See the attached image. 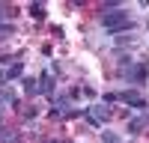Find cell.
Returning <instances> with one entry per match:
<instances>
[{
    "label": "cell",
    "mask_w": 149,
    "mask_h": 143,
    "mask_svg": "<svg viewBox=\"0 0 149 143\" xmlns=\"http://www.w3.org/2000/svg\"><path fill=\"white\" fill-rule=\"evenodd\" d=\"M119 78L125 83H131V87H143V83L149 81V63L146 60H137V63H131V66H122Z\"/></svg>",
    "instance_id": "cell-1"
},
{
    "label": "cell",
    "mask_w": 149,
    "mask_h": 143,
    "mask_svg": "<svg viewBox=\"0 0 149 143\" xmlns=\"http://www.w3.org/2000/svg\"><path fill=\"white\" fill-rule=\"evenodd\" d=\"M84 116H86V122H90V125H104L107 122V119H110V104H90V107H86V110H84Z\"/></svg>",
    "instance_id": "cell-2"
},
{
    "label": "cell",
    "mask_w": 149,
    "mask_h": 143,
    "mask_svg": "<svg viewBox=\"0 0 149 143\" xmlns=\"http://www.w3.org/2000/svg\"><path fill=\"white\" fill-rule=\"evenodd\" d=\"M119 101H122V104H131V107H140V110L146 107V99L140 95V90H137V87L122 90V92H119Z\"/></svg>",
    "instance_id": "cell-3"
},
{
    "label": "cell",
    "mask_w": 149,
    "mask_h": 143,
    "mask_svg": "<svg viewBox=\"0 0 149 143\" xmlns=\"http://www.w3.org/2000/svg\"><path fill=\"white\" fill-rule=\"evenodd\" d=\"M149 125V113H137V116H131V122H128V131L131 134H140V131Z\"/></svg>",
    "instance_id": "cell-4"
},
{
    "label": "cell",
    "mask_w": 149,
    "mask_h": 143,
    "mask_svg": "<svg viewBox=\"0 0 149 143\" xmlns=\"http://www.w3.org/2000/svg\"><path fill=\"white\" fill-rule=\"evenodd\" d=\"M39 92H42V95H51V92H54V78H51V72H39Z\"/></svg>",
    "instance_id": "cell-5"
},
{
    "label": "cell",
    "mask_w": 149,
    "mask_h": 143,
    "mask_svg": "<svg viewBox=\"0 0 149 143\" xmlns=\"http://www.w3.org/2000/svg\"><path fill=\"white\" fill-rule=\"evenodd\" d=\"M98 137H102V143H122V137L116 134V131H110V128H102Z\"/></svg>",
    "instance_id": "cell-6"
},
{
    "label": "cell",
    "mask_w": 149,
    "mask_h": 143,
    "mask_svg": "<svg viewBox=\"0 0 149 143\" xmlns=\"http://www.w3.org/2000/svg\"><path fill=\"white\" fill-rule=\"evenodd\" d=\"M24 90H27V99H33V95L39 92V81L36 78H24Z\"/></svg>",
    "instance_id": "cell-7"
},
{
    "label": "cell",
    "mask_w": 149,
    "mask_h": 143,
    "mask_svg": "<svg viewBox=\"0 0 149 143\" xmlns=\"http://www.w3.org/2000/svg\"><path fill=\"white\" fill-rule=\"evenodd\" d=\"M0 143H18V137H15V131H12V128H0Z\"/></svg>",
    "instance_id": "cell-8"
},
{
    "label": "cell",
    "mask_w": 149,
    "mask_h": 143,
    "mask_svg": "<svg viewBox=\"0 0 149 143\" xmlns=\"http://www.w3.org/2000/svg\"><path fill=\"white\" fill-rule=\"evenodd\" d=\"M21 72H24V66H21V63H12V66L6 69V78H9V81H12V78H21Z\"/></svg>",
    "instance_id": "cell-9"
},
{
    "label": "cell",
    "mask_w": 149,
    "mask_h": 143,
    "mask_svg": "<svg viewBox=\"0 0 149 143\" xmlns=\"http://www.w3.org/2000/svg\"><path fill=\"white\" fill-rule=\"evenodd\" d=\"M30 15H33V18H45V6L39 3V0H36V3L30 6Z\"/></svg>",
    "instance_id": "cell-10"
},
{
    "label": "cell",
    "mask_w": 149,
    "mask_h": 143,
    "mask_svg": "<svg viewBox=\"0 0 149 143\" xmlns=\"http://www.w3.org/2000/svg\"><path fill=\"white\" fill-rule=\"evenodd\" d=\"M102 101H104V104H113V101H119V95H116V92H104Z\"/></svg>",
    "instance_id": "cell-11"
},
{
    "label": "cell",
    "mask_w": 149,
    "mask_h": 143,
    "mask_svg": "<svg viewBox=\"0 0 149 143\" xmlns=\"http://www.w3.org/2000/svg\"><path fill=\"white\" fill-rule=\"evenodd\" d=\"M9 33H12V24H9V21H6V24H0V39H6Z\"/></svg>",
    "instance_id": "cell-12"
},
{
    "label": "cell",
    "mask_w": 149,
    "mask_h": 143,
    "mask_svg": "<svg viewBox=\"0 0 149 143\" xmlns=\"http://www.w3.org/2000/svg\"><path fill=\"white\" fill-rule=\"evenodd\" d=\"M78 95H81V90H78V87H72V90H69V99H72V101H78Z\"/></svg>",
    "instance_id": "cell-13"
},
{
    "label": "cell",
    "mask_w": 149,
    "mask_h": 143,
    "mask_svg": "<svg viewBox=\"0 0 149 143\" xmlns=\"http://www.w3.org/2000/svg\"><path fill=\"white\" fill-rule=\"evenodd\" d=\"M6 81H9V78H6V69H0V87H3Z\"/></svg>",
    "instance_id": "cell-14"
},
{
    "label": "cell",
    "mask_w": 149,
    "mask_h": 143,
    "mask_svg": "<svg viewBox=\"0 0 149 143\" xmlns=\"http://www.w3.org/2000/svg\"><path fill=\"white\" fill-rule=\"evenodd\" d=\"M6 15H9V12H6V9H3V6H0V24H6V21H3V18H6Z\"/></svg>",
    "instance_id": "cell-15"
},
{
    "label": "cell",
    "mask_w": 149,
    "mask_h": 143,
    "mask_svg": "<svg viewBox=\"0 0 149 143\" xmlns=\"http://www.w3.org/2000/svg\"><path fill=\"white\" fill-rule=\"evenodd\" d=\"M45 143H60V140H45Z\"/></svg>",
    "instance_id": "cell-16"
}]
</instances>
